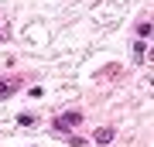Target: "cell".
<instances>
[{
	"instance_id": "cell-2",
	"label": "cell",
	"mask_w": 154,
	"mask_h": 147,
	"mask_svg": "<svg viewBox=\"0 0 154 147\" xmlns=\"http://www.w3.org/2000/svg\"><path fill=\"white\" fill-rule=\"evenodd\" d=\"M93 137H96V144H110L113 137H116V130H113V127H99Z\"/></svg>"
},
{
	"instance_id": "cell-3",
	"label": "cell",
	"mask_w": 154,
	"mask_h": 147,
	"mask_svg": "<svg viewBox=\"0 0 154 147\" xmlns=\"http://www.w3.org/2000/svg\"><path fill=\"white\" fill-rule=\"evenodd\" d=\"M17 86H21L17 79H0V99H4V96H11V93H14Z\"/></svg>"
},
{
	"instance_id": "cell-1",
	"label": "cell",
	"mask_w": 154,
	"mask_h": 147,
	"mask_svg": "<svg viewBox=\"0 0 154 147\" xmlns=\"http://www.w3.org/2000/svg\"><path fill=\"white\" fill-rule=\"evenodd\" d=\"M79 123H82V113H75V109H72V113H58V120H55L58 130H72V127H79Z\"/></svg>"
}]
</instances>
